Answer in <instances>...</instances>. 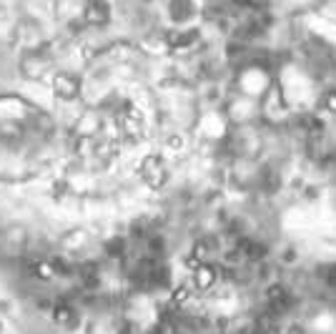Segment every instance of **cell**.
<instances>
[{"mask_svg": "<svg viewBox=\"0 0 336 334\" xmlns=\"http://www.w3.org/2000/svg\"><path fill=\"white\" fill-rule=\"evenodd\" d=\"M324 106L329 108V113H336V91H329L324 96Z\"/></svg>", "mask_w": 336, "mask_h": 334, "instance_id": "cell-3", "label": "cell"}, {"mask_svg": "<svg viewBox=\"0 0 336 334\" xmlns=\"http://www.w3.org/2000/svg\"><path fill=\"white\" fill-rule=\"evenodd\" d=\"M0 334H35V332L25 329L5 304H0Z\"/></svg>", "mask_w": 336, "mask_h": 334, "instance_id": "cell-1", "label": "cell"}, {"mask_svg": "<svg viewBox=\"0 0 336 334\" xmlns=\"http://www.w3.org/2000/svg\"><path fill=\"white\" fill-rule=\"evenodd\" d=\"M218 282V269L211 264H198L196 266V284L201 289H211Z\"/></svg>", "mask_w": 336, "mask_h": 334, "instance_id": "cell-2", "label": "cell"}, {"mask_svg": "<svg viewBox=\"0 0 336 334\" xmlns=\"http://www.w3.org/2000/svg\"><path fill=\"white\" fill-rule=\"evenodd\" d=\"M234 3H246V0H234Z\"/></svg>", "mask_w": 336, "mask_h": 334, "instance_id": "cell-4", "label": "cell"}]
</instances>
